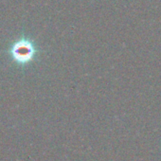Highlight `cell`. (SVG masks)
Instances as JSON below:
<instances>
[{"instance_id":"cell-1","label":"cell","mask_w":161,"mask_h":161,"mask_svg":"<svg viewBox=\"0 0 161 161\" xmlns=\"http://www.w3.org/2000/svg\"><path fill=\"white\" fill-rule=\"evenodd\" d=\"M35 52L36 50L33 44L27 39L17 41L13 45L10 50L11 56L19 64H26L30 63L33 59Z\"/></svg>"}]
</instances>
